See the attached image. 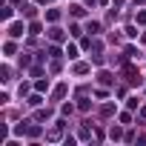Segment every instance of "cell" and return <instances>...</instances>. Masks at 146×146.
I'll list each match as a JSON object with an SVG mask.
<instances>
[{"label":"cell","instance_id":"1","mask_svg":"<svg viewBox=\"0 0 146 146\" xmlns=\"http://www.w3.org/2000/svg\"><path fill=\"white\" fill-rule=\"evenodd\" d=\"M9 35H12V37H20V35H23V23H12V26H9Z\"/></svg>","mask_w":146,"mask_h":146},{"label":"cell","instance_id":"2","mask_svg":"<svg viewBox=\"0 0 146 146\" xmlns=\"http://www.w3.org/2000/svg\"><path fill=\"white\" fill-rule=\"evenodd\" d=\"M66 54H69V60H75V57H78V46L69 43V46H66Z\"/></svg>","mask_w":146,"mask_h":146},{"label":"cell","instance_id":"3","mask_svg":"<svg viewBox=\"0 0 146 146\" xmlns=\"http://www.w3.org/2000/svg\"><path fill=\"white\" fill-rule=\"evenodd\" d=\"M49 35H52V40H63V37H66V35H63V29H52Z\"/></svg>","mask_w":146,"mask_h":146},{"label":"cell","instance_id":"4","mask_svg":"<svg viewBox=\"0 0 146 146\" xmlns=\"http://www.w3.org/2000/svg\"><path fill=\"white\" fill-rule=\"evenodd\" d=\"M98 78H100V83H112V75H109V72H100Z\"/></svg>","mask_w":146,"mask_h":146},{"label":"cell","instance_id":"5","mask_svg":"<svg viewBox=\"0 0 146 146\" xmlns=\"http://www.w3.org/2000/svg\"><path fill=\"white\" fill-rule=\"evenodd\" d=\"M72 15H75V17H83V6H72Z\"/></svg>","mask_w":146,"mask_h":146},{"label":"cell","instance_id":"6","mask_svg":"<svg viewBox=\"0 0 146 146\" xmlns=\"http://www.w3.org/2000/svg\"><path fill=\"white\" fill-rule=\"evenodd\" d=\"M0 17H3V20H9V17H12V6H6L3 12H0Z\"/></svg>","mask_w":146,"mask_h":146},{"label":"cell","instance_id":"7","mask_svg":"<svg viewBox=\"0 0 146 146\" xmlns=\"http://www.w3.org/2000/svg\"><path fill=\"white\" fill-rule=\"evenodd\" d=\"M46 17H49V20H52V23H54V20H57V17H60V12H57V9H52V12H49V15H46Z\"/></svg>","mask_w":146,"mask_h":146},{"label":"cell","instance_id":"8","mask_svg":"<svg viewBox=\"0 0 146 146\" xmlns=\"http://www.w3.org/2000/svg\"><path fill=\"white\" fill-rule=\"evenodd\" d=\"M137 23H146V12H140V15H137Z\"/></svg>","mask_w":146,"mask_h":146}]
</instances>
